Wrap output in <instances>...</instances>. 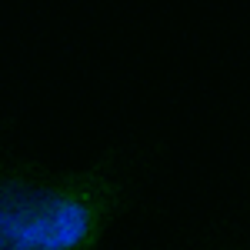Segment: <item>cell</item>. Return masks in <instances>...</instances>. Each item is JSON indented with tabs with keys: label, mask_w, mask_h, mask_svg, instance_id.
<instances>
[{
	"label": "cell",
	"mask_w": 250,
	"mask_h": 250,
	"mask_svg": "<svg viewBox=\"0 0 250 250\" xmlns=\"http://www.w3.org/2000/svg\"><path fill=\"white\" fill-rule=\"evenodd\" d=\"M120 250H250V187L160 217Z\"/></svg>",
	"instance_id": "2"
},
{
	"label": "cell",
	"mask_w": 250,
	"mask_h": 250,
	"mask_svg": "<svg viewBox=\"0 0 250 250\" xmlns=\"http://www.w3.org/2000/svg\"><path fill=\"white\" fill-rule=\"evenodd\" d=\"M167 170V147L120 137L80 167H54L0 130V250H104Z\"/></svg>",
	"instance_id": "1"
}]
</instances>
